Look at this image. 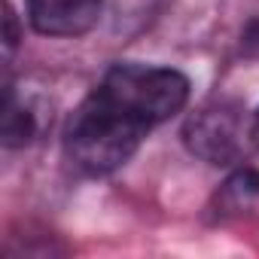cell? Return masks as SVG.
Here are the masks:
<instances>
[{
  "label": "cell",
  "instance_id": "6da1fadb",
  "mask_svg": "<svg viewBox=\"0 0 259 259\" xmlns=\"http://www.w3.org/2000/svg\"><path fill=\"white\" fill-rule=\"evenodd\" d=\"M147 138V128L110 104L98 89L76 107L64 132L67 159L85 174H110L122 168Z\"/></svg>",
  "mask_w": 259,
  "mask_h": 259
},
{
  "label": "cell",
  "instance_id": "7a4b0ae2",
  "mask_svg": "<svg viewBox=\"0 0 259 259\" xmlns=\"http://www.w3.org/2000/svg\"><path fill=\"white\" fill-rule=\"evenodd\" d=\"M98 92L150 132L186 107L189 79L174 67L116 64L107 70Z\"/></svg>",
  "mask_w": 259,
  "mask_h": 259
},
{
  "label": "cell",
  "instance_id": "3957f363",
  "mask_svg": "<svg viewBox=\"0 0 259 259\" xmlns=\"http://www.w3.org/2000/svg\"><path fill=\"white\" fill-rule=\"evenodd\" d=\"M250 141H256L253 119H250V125H244L241 113L226 104L204 107L186 122L189 150L213 165H229V162L241 159L247 153Z\"/></svg>",
  "mask_w": 259,
  "mask_h": 259
},
{
  "label": "cell",
  "instance_id": "277c9868",
  "mask_svg": "<svg viewBox=\"0 0 259 259\" xmlns=\"http://www.w3.org/2000/svg\"><path fill=\"white\" fill-rule=\"evenodd\" d=\"M31 25L49 37L89 34L101 19V0H28Z\"/></svg>",
  "mask_w": 259,
  "mask_h": 259
},
{
  "label": "cell",
  "instance_id": "5b68a950",
  "mask_svg": "<svg viewBox=\"0 0 259 259\" xmlns=\"http://www.w3.org/2000/svg\"><path fill=\"white\" fill-rule=\"evenodd\" d=\"M40 132V113L34 101H16L13 92H7V107H4V144L7 147H22L34 141Z\"/></svg>",
  "mask_w": 259,
  "mask_h": 259
},
{
  "label": "cell",
  "instance_id": "8992f818",
  "mask_svg": "<svg viewBox=\"0 0 259 259\" xmlns=\"http://www.w3.org/2000/svg\"><path fill=\"white\" fill-rule=\"evenodd\" d=\"M256 198H259V171L244 168V171L232 174L229 183L223 186V192H220V207H226L229 213H235V210H244V207H247L250 201H256Z\"/></svg>",
  "mask_w": 259,
  "mask_h": 259
},
{
  "label": "cell",
  "instance_id": "52a82bcc",
  "mask_svg": "<svg viewBox=\"0 0 259 259\" xmlns=\"http://www.w3.org/2000/svg\"><path fill=\"white\" fill-rule=\"evenodd\" d=\"M253 132H256V141H259V110L253 113Z\"/></svg>",
  "mask_w": 259,
  "mask_h": 259
}]
</instances>
